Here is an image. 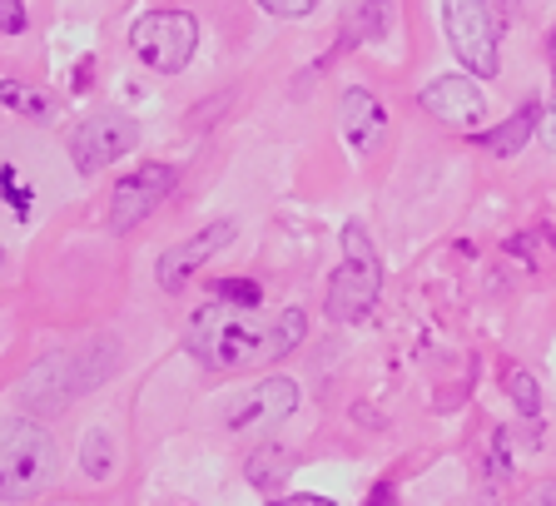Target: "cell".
Returning a JSON list of instances; mask_svg holds the SVG:
<instances>
[{"label": "cell", "instance_id": "1", "mask_svg": "<svg viewBox=\"0 0 556 506\" xmlns=\"http://www.w3.org/2000/svg\"><path fill=\"white\" fill-rule=\"evenodd\" d=\"M119 343H94V347H55L25 372L21 382V403L35 417H55L65 413L75 397L100 388V378L110 368H119Z\"/></svg>", "mask_w": 556, "mask_h": 506}, {"label": "cell", "instance_id": "2", "mask_svg": "<svg viewBox=\"0 0 556 506\" xmlns=\"http://www.w3.org/2000/svg\"><path fill=\"white\" fill-rule=\"evenodd\" d=\"M268 338H274V322H258L254 308H229V303H208L189 318V353L199 363L219 372H239L268 363Z\"/></svg>", "mask_w": 556, "mask_h": 506}, {"label": "cell", "instance_id": "3", "mask_svg": "<svg viewBox=\"0 0 556 506\" xmlns=\"http://www.w3.org/2000/svg\"><path fill=\"white\" fill-rule=\"evenodd\" d=\"M60 447L40 422H0V502H30L55 482Z\"/></svg>", "mask_w": 556, "mask_h": 506}, {"label": "cell", "instance_id": "4", "mask_svg": "<svg viewBox=\"0 0 556 506\" xmlns=\"http://www.w3.org/2000/svg\"><path fill=\"white\" fill-rule=\"evenodd\" d=\"M382 293V264L363 224L343 229V268L328 283V318L333 322H363Z\"/></svg>", "mask_w": 556, "mask_h": 506}, {"label": "cell", "instance_id": "5", "mask_svg": "<svg viewBox=\"0 0 556 506\" xmlns=\"http://www.w3.org/2000/svg\"><path fill=\"white\" fill-rule=\"evenodd\" d=\"M442 30H447L452 55L463 60V69H472L477 80H492L502 69L492 0H442Z\"/></svg>", "mask_w": 556, "mask_h": 506}, {"label": "cell", "instance_id": "6", "mask_svg": "<svg viewBox=\"0 0 556 506\" xmlns=\"http://www.w3.org/2000/svg\"><path fill=\"white\" fill-rule=\"evenodd\" d=\"M129 46L160 75H179L199 50V21L189 11H154L129 30Z\"/></svg>", "mask_w": 556, "mask_h": 506}, {"label": "cell", "instance_id": "7", "mask_svg": "<svg viewBox=\"0 0 556 506\" xmlns=\"http://www.w3.org/2000/svg\"><path fill=\"white\" fill-rule=\"evenodd\" d=\"M139 144V125L119 110H100V115L80 119L75 135H70V164L80 174H100L104 164L125 160L129 150Z\"/></svg>", "mask_w": 556, "mask_h": 506}, {"label": "cell", "instance_id": "8", "mask_svg": "<svg viewBox=\"0 0 556 506\" xmlns=\"http://www.w3.org/2000/svg\"><path fill=\"white\" fill-rule=\"evenodd\" d=\"M174 179H179V174H174L169 164H144V169H135L129 179H119L115 199H110V229L129 233L135 224H144L154 208L169 199Z\"/></svg>", "mask_w": 556, "mask_h": 506}, {"label": "cell", "instance_id": "9", "mask_svg": "<svg viewBox=\"0 0 556 506\" xmlns=\"http://www.w3.org/2000/svg\"><path fill=\"white\" fill-rule=\"evenodd\" d=\"M233 229H239L233 219H219V224H208V229H199L194 239H185V243H174V249H164V253H160V268H154V274H160V288H164V293H185V288L194 283L199 268H204L208 258H214V253H219L224 243L233 239Z\"/></svg>", "mask_w": 556, "mask_h": 506}, {"label": "cell", "instance_id": "10", "mask_svg": "<svg viewBox=\"0 0 556 506\" xmlns=\"http://www.w3.org/2000/svg\"><path fill=\"white\" fill-rule=\"evenodd\" d=\"M338 125H343L348 150L372 154L382 144V135H388V110H382V100L372 90L353 85V90H343V100H338Z\"/></svg>", "mask_w": 556, "mask_h": 506}, {"label": "cell", "instance_id": "11", "mask_svg": "<svg viewBox=\"0 0 556 506\" xmlns=\"http://www.w3.org/2000/svg\"><path fill=\"white\" fill-rule=\"evenodd\" d=\"M422 110H428L432 119H442V125H477L486 110L482 90H477V75H442V80H432L428 90H422Z\"/></svg>", "mask_w": 556, "mask_h": 506}, {"label": "cell", "instance_id": "12", "mask_svg": "<svg viewBox=\"0 0 556 506\" xmlns=\"http://www.w3.org/2000/svg\"><path fill=\"white\" fill-rule=\"evenodd\" d=\"M293 407H299V388H293L289 378H264L258 388H249V397L229 413V427L233 432H249V427H278Z\"/></svg>", "mask_w": 556, "mask_h": 506}, {"label": "cell", "instance_id": "13", "mask_svg": "<svg viewBox=\"0 0 556 506\" xmlns=\"http://www.w3.org/2000/svg\"><path fill=\"white\" fill-rule=\"evenodd\" d=\"M536 110H542V104H521L517 115L502 119L497 129H486L477 144H482L486 154H497V160H511V154H521V150H527V139L536 135V125H542V115H536Z\"/></svg>", "mask_w": 556, "mask_h": 506}, {"label": "cell", "instance_id": "14", "mask_svg": "<svg viewBox=\"0 0 556 506\" xmlns=\"http://www.w3.org/2000/svg\"><path fill=\"white\" fill-rule=\"evenodd\" d=\"M0 104L5 110H15L21 119H55V104H50V94H40V90H30V85H21V80H0Z\"/></svg>", "mask_w": 556, "mask_h": 506}, {"label": "cell", "instance_id": "15", "mask_svg": "<svg viewBox=\"0 0 556 506\" xmlns=\"http://www.w3.org/2000/svg\"><path fill=\"white\" fill-rule=\"evenodd\" d=\"M348 40H378L388 30V0H353L343 15Z\"/></svg>", "mask_w": 556, "mask_h": 506}, {"label": "cell", "instance_id": "16", "mask_svg": "<svg viewBox=\"0 0 556 506\" xmlns=\"http://www.w3.org/2000/svg\"><path fill=\"white\" fill-rule=\"evenodd\" d=\"M80 467L94 477V482H104V477L115 472V438H110V427H90V432H85Z\"/></svg>", "mask_w": 556, "mask_h": 506}, {"label": "cell", "instance_id": "17", "mask_svg": "<svg viewBox=\"0 0 556 506\" xmlns=\"http://www.w3.org/2000/svg\"><path fill=\"white\" fill-rule=\"evenodd\" d=\"M293 467H289V452L283 447H258L254 457H249V482L258 486V492H274L283 477H289Z\"/></svg>", "mask_w": 556, "mask_h": 506}, {"label": "cell", "instance_id": "18", "mask_svg": "<svg viewBox=\"0 0 556 506\" xmlns=\"http://www.w3.org/2000/svg\"><path fill=\"white\" fill-rule=\"evenodd\" d=\"M303 333H308V313L303 308H283L274 318V338H268V357H289L293 347L303 343Z\"/></svg>", "mask_w": 556, "mask_h": 506}, {"label": "cell", "instance_id": "19", "mask_svg": "<svg viewBox=\"0 0 556 506\" xmlns=\"http://www.w3.org/2000/svg\"><path fill=\"white\" fill-rule=\"evenodd\" d=\"M507 392H511V403H517L521 417H536V413H542V388H536L532 372L511 368V372H507Z\"/></svg>", "mask_w": 556, "mask_h": 506}, {"label": "cell", "instance_id": "20", "mask_svg": "<svg viewBox=\"0 0 556 506\" xmlns=\"http://www.w3.org/2000/svg\"><path fill=\"white\" fill-rule=\"evenodd\" d=\"M224 303H233V308H258L264 303V293H258V283H249V278H224L219 288H214Z\"/></svg>", "mask_w": 556, "mask_h": 506}, {"label": "cell", "instance_id": "21", "mask_svg": "<svg viewBox=\"0 0 556 506\" xmlns=\"http://www.w3.org/2000/svg\"><path fill=\"white\" fill-rule=\"evenodd\" d=\"M0 185H5V199H11V204H15V219H30V189H25L21 179H15V169H11V164L0 169Z\"/></svg>", "mask_w": 556, "mask_h": 506}, {"label": "cell", "instance_id": "22", "mask_svg": "<svg viewBox=\"0 0 556 506\" xmlns=\"http://www.w3.org/2000/svg\"><path fill=\"white\" fill-rule=\"evenodd\" d=\"M268 15H278V21H303V15L318 5V0H258Z\"/></svg>", "mask_w": 556, "mask_h": 506}, {"label": "cell", "instance_id": "23", "mask_svg": "<svg viewBox=\"0 0 556 506\" xmlns=\"http://www.w3.org/2000/svg\"><path fill=\"white\" fill-rule=\"evenodd\" d=\"M0 30L5 35L25 30V0H0Z\"/></svg>", "mask_w": 556, "mask_h": 506}, {"label": "cell", "instance_id": "24", "mask_svg": "<svg viewBox=\"0 0 556 506\" xmlns=\"http://www.w3.org/2000/svg\"><path fill=\"white\" fill-rule=\"evenodd\" d=\"M542 139H546V150H556V100L542 110Z\"/></svg>", "mask_w": 556, "mask_h": 506}, {"label": "cell", "instance_id": "25", "mask_svg": "<svg viewBox=\"0 0 556 506\" xmlns=\"http://www.w3.org/2000/svg\"><path fill=\"white\" fill-rule=\"evenodd\" d=\"M274 506H333V502H328V496H289V502H274Z\"/></svg>", "mask_w": 556, "mask_h": 506}, {"label": "cell", "instance_id": "26", "mask_svg": "<svg viewBox=\"0 0 556 506\" xmlns=\"http://www.w3.org/2000/svg\"><path fill=\"white\" fill-rule=\"evenodd\" d=\"M368 506H393V492H388V486H378V492H372V502Z\"/></svg>", "mask_w": 556, "mask_h": 506}, {"label": "cell", "instance_id": "27", "mask_svg": "<svg viewBox=\"0 0 556 506\" xmlns=\"http://www.w3.org/2000/svg\"><path fill=\"white\" fill-rule=\"evenodd\" d=\"M546 55H552V75H556V30H552V50H546Z\"/></svg>", "mask_w": 556, "mask_h": 506}, {"label": "cell", "instance_id": "28", "mask_svg": "<svg viewBox=\"0 0 556 506\" xmlns=\"http://www.w3.org/2000/svg\"><path fill=\"white\" fill-rule=\"evenodd\" d=\"M0 264H5V249H0Z\"/></svg>", "mask_w": 556, "mask_h": 506}]
</instances>
